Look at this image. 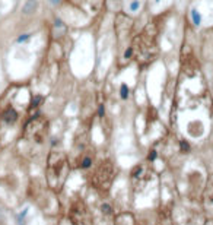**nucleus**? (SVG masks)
<instances>
[{
    "label": "nucleus",
    "instance_id": "nucleus-4",
    "mask_svg": "<svg viewBox=\"0 0 213 225\" xmlns=\"http://www.w3.org/2000/svg\"><path fill=\"white\" fill-rule=\"evenodd\" d=\"M36 9H38V1H36V0H26V1L23 3L20 12H22L23 15H32Z\"/></svg>",
    "mask_w": 213,
    "mask_h": 225
},
{
    "label": "nucleus",
    "instance_id": "nucleus-6",
    "mask_svg": "<svg viewBox=\"0 0 213 225\" xmlns=\"http://www.w3.org/2000/svg\"><path fill=\"white\" fill-rule=\"evenodd\" d=\"M140 6H142V0H130L127 3V9L131 12V13H136L140 10Z\"/></svg>",
    "mask_w": 213,
    "mask_h": 225
},
{
    "label": "nucleus",
    "instance_id": "nucleus-3",
    "mask_svg": "<svg viewBox=\"0 0 213 225\" xmlns=\"http://www.w3.org/2000/svg\"><path fill=\"white\" fill-rule=\"evenodd\" d=\"M1 119H3L4 123H7V124H13L15 121L18 120V111H16L13 107H9V108H6V111L3 113Z\"/></svg>",
    "mask_w": 213,
    "mask_h": 225
},
{
    "label": "nucleus",
    "instance_id": "nucleus-16",
    "mask_svg": "<svg viewBox=\"0 0 213 225\" xmlns=\"http://www.w3.org/2000/svg\"><path fill=\"white\" fill-rule=\"evenodd\" d=\"M153 1H155L156 4H158V3H160V0H153Z\"/></svg>",
    "mask_w": 213,
    "mask_h": 225
},
{
    "label": "nucleus",
    "instance_id": "nucleus-7",
    "mask_svg": "<svg viewBox=\"0 0 213 225\" xmlns=\"http://www.w3.org/2000/svg\"><path fill=\"white\" fill-rule=\"evenodd\" d=\"M120 97H121V100H127L130 97V88L127 86V84H121V86H120Z\"/></svg>",
    "mask_w": 213,
    "mask_h": 225
},
{
    "label": "nucleus",
    "instance_id": "nucleus-13",
    "mask_svg": "<svg viewBox=\"0 0 213 225\" xmlns=\"http://www.w3.org/2000/svg\"><path fill=\"white\" fill-rule=\"evenodd\" d=\"M156 158V151H152L150 154H149V161H153Z\"/></svg>",
    "mask_w": 213,
    "mask_h": 225
},
{
    "label": "nucleus",
    "instance_id": "nucleus-15",
    "mask_svg": "<svg viewBox=\"0 0 213 225\" xmlns=\"http://www.w3.org/2000/svg\"><path fill=\"white\" fill-rule=\"evenodd\" d=\"M48 1H50V3L53 4V6H57V4H58V3H60L61 0H48Z\"/></svg>",
    "mask_w": 213,
    "mask_h": 225
},
{
    "label": "nucleus",
    "instance_id": "nucleus-2",
    "mask_svg": "<svg viewBox=\"0 0 213 225\" xmlns=\"http://www.w3.org/2000/svg\"><path fill=\"white\" fill-rule=\"evenodd\" d=\"M112 178H114V167L111 162H105L101 164V167L98 168L93 177V183L99 189H108L112 183Z\"/></svg>",
    "mask_w": 213,
    "mask_h": 225
},
{
    "label": "nucleus",
    "instance_id": "nucleus-12",
    "mask_svg": "<svg viewBox=\"0 0 213 225\" xmlns=\"http://www.w3.org/2000/svg\"><path fill=\"white\" fill-rule=\"evenodd\" d=\"M104 113H105V107H104V104L99 105V108H98V114H99V117H102L104 116Z\"/></svg>",
    "mask_w": 213,
    "mask_h": 225
},
{
    "label": "nucleus",
    "instance_id": "nucleus-14",
    "mask_svg": "<svg viewBox=\"0 0 213 225\" xmlns=\"http://www.w3.org/2000/svg\"><path fill=\"white\" fill-rule=\"evenodd\" d=\"M130 57H131V48L125 50V53H124V59H130Z\"/></svg>",
    "mask_w": 213,
    "mask_h": 225
},
{
    "label": "nucleus",
    "instance_id": "nucleus-10",
    "mask_svg": "<svg viewBox=\"0 0 213 225\" xmlns=\"http://www.w3.org/2000/svg\"><path fill=\"white\" fill-rule=\"evenodd\" d=\"M41 100H42V97L41 95H36L35 98H34V101H32V104H31V108H34V107H36V105L41 103Z\"/></svg>",
    "mask_w": 213,
    "mask_h": 225
},
{
    "label": "nucleus",
    "instance_id": "nucleus-11",
    "mask_svg": "<svg viewBox=\"0 0 213 225\" xmlns=\"http://www.w3.org/2000/svg\"><path fill=\"white\" fill-rule=\"evenodd\" d=\"M181 149H182L184 152H188V151H190V146H188V143L182 140V142H181Z\"/></svg>",
    "mask_w": 213,
    "mask_h": 225
},
{
    "label": "nucleus",
    "instance_id": "nucleus-9",
    "mask_svg": "<svg viewBox=\"0 0 213 225\" xmlns=\"http://www.w3.org/2000/svg\"><path fill=\"white\" fill-rule=\"evenodd\" d=\"M29 37H31V34H23V35H20L18 40H16V43H19V44H20V43H25V41H28V40H29Z\"/></svg>",
    "mask_w": 213,
    "mask_h": 225
},
{
    "label": "nucleus",
    "instance_id": "nucleus-1",
    "mask_svg": "<svg viewBox=\"0 0 213 225\" xmlns=\"http://www.w3.org/2000/svg\"><path fill=\"white\" fill-rule=\"evenodd\" d=\"M71 224L73 225H93L92 222V215L89 212L88 206L82 200L73 202L70 206V213H69Z\"/></svg>",
    "mask_w": 213,
    "mask_h": 225
},
{
    "label": "nucleus",
    "instance_id": "nucleus-8",
    "mask_svg": "<svg viewBox=\"0 0 213 225\" xmlns=\"http://www.w3.org/2000/svg\"><path fill=\"white\" fill-rule=\"evenodd\" d=\"M90 165H92V156H85V158L80 161V164H79V167H80L82 170H88Z\"/></svg>",
    "mask_w": 213,
    "mask_h": 225
},
{
    "label": "nucleus",
    "instance_id": "nucleus-5",
    "mask_svg": "<svg viewBox=\"0 0 213 225\" xmlns=\"http://www.w3.org/2000/svg\"><path fill=\"white\" fill-rule=\"evenodd\" d=\"M190 18H191V22L194 26H200L201 25V21H203V15L200 13V10L197 7H193L190 10Z\"/></svg>",
    "mask_w": 213,
    "mask_h": 225
}]
</instances>
